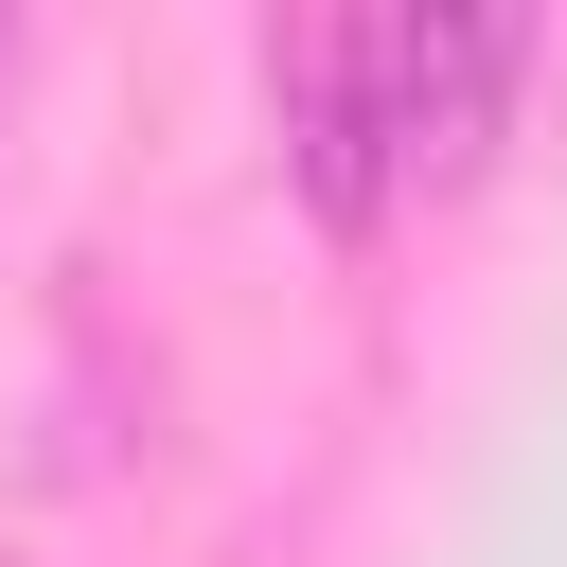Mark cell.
<instances>
[{"label":"cell","instance_id":"1","mask_svg":"<svg viewBox=\"0 0 567 567\" xmlns=\"http://www.w3.org/2000/svg\"><path fill=\"white\" fill-rule=\"evenodd\" d=\"M496 89H514V18H319V35H284V124H301V177L337 213H372L425 159H478Z\"/></svg>","mask_w":567,"mask_h":567}]
</instances>
